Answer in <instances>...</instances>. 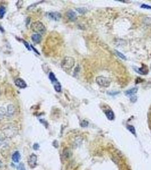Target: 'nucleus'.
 <instances>
[{
    "instance_id": "f257e3e1",
    "label": "nucleus",
    "mask_w": 151,
    "mask_h": 170,
    "mask_svg": "<svg viewBox=\"0 0 151 170\" xmlns=\"http://www.w3.org/2000/svg\"><path fill=\"white\" fill-rule=\"evenodd\" d=\"M1 131L7 138H13L18 133V128L13 123H7L1 128Z\"/></svg>"
},
{
    "instance_id": "f03ea898",
    "label": "nucleus",
    "mask_w": 151,
    "mask_h": 170,
    "mask_svg": "<svg viewBox=\"0 0 151 170\" xmlns=\"http://www.w3.org/2000/svg\"><path fill=\"white\" fill-rule=\"evenodd\" d=\"M31 28L32 31L35 32L36 34H44L46 32V28L43 24L40 22H35L31 24Z\"/></svg>"
},
{
    "instance_id": "7ed1b4c3",
    "label": "nucleus",
    "mask_w": 151,
    "mask_h": 170,
    "mask_svg": "<svg viewBox=\"0 0 151 170\" xmlns=\"http://www.w3.org/2000/svg\"><path fill=\"white\" fill-rule=\"evenodd\" d=\"M75 60L71 57H65L61 63L62 68L65 70L71 69L75 65Z\"/></svg>"
},
{
    "instance_id": "20e7f679",
    "label": "nucleus",
    "mask_w": 151,
    "mask_h": 170,
    "mask_svg": "<svg viewBox=\"0 0 151 170\" xmlns=\"http://www.w3.org/2000/svg\"><path fill=\"white\" fill-rule=\"evenodd\" d=\"M96 82L98 85L104 87H108L110 85L111 81L109 78L102 76H98L96 78Z\"/></svg>"
},
{
    "instance_id": "39448f33",
    "label": "nucleus",
    "mask_w": 151,
    "mask_h": 170,
    "mask_svg": "<svg viewBox=\"0 0 151 170\" xmlns=\"http://www.w3.org/2000/svg\"><path fill=\"white\" fill-rule=\"evenodd\" d=\"M37 156L34 154H32L30 155L28 159V164L30 167L32 168H34L37 166Z\"/></svg>"
},
{
    "instance_id": "423d86ee",
    "label": "nucleus",
    "mask_w": 151,
    "mask_h": 170,
    "mask_svg": "<svg viewBox=\"0 0 151 170\" xmlns=\"http://www.w3.org/2000/svg\"><path fill=\"white\" fill-rule=\"evenodd\" d=\"M133 69H134L135 71L136 72H137V73L142 75H146L148 73V69L147 66H146V65L143 66V67L140 68H137L136 67H134Z\"/></svg>"
},
{
    "instance_id": "0eeeda50",
    "label": "nucleus",
    "mask_w": 151,
    "mask_h": 170,
    "mask_svg": "<svg viewBox=\"0 0 151 170\" xmlns=\"http://www.w3.org/2000/svg\"><path fill=\"white\" fill-rule=\"evenodd\" d=\"M15 84L18 87L21 88H26L27 87V84H26L25 81L21 79V78H17L15 81Z\"/></svg>"
},
{
    "instance_id": "6e6552de",
    "label": "nucleus",
    "mask_w": 151,
    "mask_h": 170,
    "mask_svg": "<svg viewBox=\"0 0 151 170\" xmlns=\"http://www.w3.org/2000/svg\"><path fill=\"white\" fill-rule=\"evenodd\" d=\"M66 15L69 19H70L72 21H75L77 18L76 14L75 11H73L72 10H70L66 13Z\"/></svg>"
},
{
    "instance_id": "1a4fd4ad",
    "label": "nucleus",
    "mask_w": 151,
    "mask_h": 170,
    "mask_svg": "<svg viewBox=\"0 0 151 170\" xmlns=\"http://www.w3.org/2000/svg\"><path fill=\"white\" fill-rule=\"evenodd\" d=\"M49 17L55 21H59L61 18V14L59 13L54 12L49 13Z\"/></svg>"
},
{
    "instance_id": "9d476101",
    "label": "nucleus",
    "mask_w": 151,
    "mask_h": 170,
    "mask_svg": "<svg viewBox=\"0 0 151 170\" xmlns=\"http://www.w3.org/2000/svg\"><path fill=\"white\" fill-rule=\"evenodd\" d=\"M32 40L35 43H39L40 41H41L42 40V36L40 34H33L31 36Z\"/></svg>"
},
{
    "instance_id": "9b49d317",
    "label": "nucleus",
    "mask_w": 151,
    "mask_h": 170,
    "mask_svg": "<svg viewBox=\"0 0 151 170\" xmlns=\"http://www.w3.org/2000/svg\"><path fill=\"white\" fill-rule=\"evenodd\" d=\"M14 112H15V107H14V106L12 105V104L9 105L8 107V112H7V115H8V117L13 116Z\"/></svg>"
},
{
    "instance_id": "f8f14e48",
    "label": "nucleus",
    "mask_w": 151,
    "mask_h": 170,
    "mask_svg": "<svg viewBox=\"0 0 151 170\" xmlns=\"http://www.w3.org/2000/svg\"><path fill=\"white\" fill-rule=\"evenodd\" d=\"M138 91V88L135 87V88H132L131 89L128 90L127 91H126V95L128 96H134L135 94H136V92H137Z\"/></svg>"
},
{
    "instance_id": "ddd939ff",
    "label": "nucleus",
    "mask_w": 151,
    "mask_h": 170,
    "mask_svg": "<svg viewBox=\"0 0 151 170\" xmlns=\"http://www.w3.org/2000/svg\"><path fill=\"white\" fill-rule=\"evenodd\" d=\"M105 115L106 116L107 118L109 120H113L115 118L114 113L112 110H107L105 111Z\"/></svg>"
},
{
    "instance_id": "4468645a",
    "label": "nucleus",
    "mask_w": 151,
    "mask_h": 170,
    "mask_svg": "<svg viewBox=\"0 0 151 170\" xmlns=\"http://www.w3.org/2000/svg\"><path fill=\"white\" fill-rule=\"evenodd\" d=\"M21 159V155L18 152H15L12 155V160L14 162L18 163Z\"/></svg>"
},
{
    "instance_id": "2eb2a0df",
    "label": "nucleus",
    "mask_w": 151,
    "mask_h": 170,
    "mask_svg": "<svg viewBox=\"0 0 151 170\" xmlns=\"http://www.w3.org/2000/svg\"><path fill=\"white\" fill-rule=\"evenodd\" d=\"M6 115V111L5 108L2 107H0V121H1Z\"/></svg>"
},
{
    "instance_id": "dca6fc26",
    "label": "nucleus",
    "mask_w": 151,
    "mask_h": 170,
    "mask_svg": "<svg viewBox=\"0 0 151 170\" xmlns=\"http://www.w3.org/2000/svg\"><path fill=\"white\" fill-rule=\"evenodd\" d=\"M6 142L5 139L0 136V147L4 148L6 146Z\"/></svg>"
},
{
    "instance_id": "f3484780",
    "label": "nucleus",
    "mask_w": 151,
    "mask_h": 170,
    "mask_svg": "<svg viewBox=\"0 0 151 170\" xmlns=\"http://www.w3.org/2000/svg\"><path fill=\"white\" fill-rule=\"evenodd\" d=\"M115 52L116 55H117V56L119 57H120V59L124 60H127V58H126V57L124 56V55L122 54V53L121 52L118 51H117V50L115 51Z\"/></svg>"
},
{
    "instance_id": "a211bd4d",
    "label": "nucleus",
    "mask_w": 151,
    "mask_h": 170,
    "mask_svg": "<svg viewBox=\"0 0 151 170\" xmlns=\"http://www.w3.org/2000/svg\"><path fill=\"white\" fill-rule=\"evenodd\" d=\"M49 78H50V80L52 81V82L56 83V82H57V79H56V77H55V74L53 73H52V72L50 73V75H49Z\"/></svg>"
},
{
    "instance_id": "6ab92c4d",
    "label": "nucleus",
    "mask_w": 151,
    "mask_h": 170,
    "mask_svg": "<svg viewBox=\"0 0 151 170\" xmlns=\"http://www.w3.org/2000/svg\"><path fill=\"white\" fill-rule=\"evenodd\" d=\"M127 128L129 131H130L133 134H134L135 136H136V130H135V129L134 126H133L132 125H128L127 126Z\"/></svg>"
},
{
    "instance_id": "aec40b11",
    "label": "nucleus",
    "mask_w": 151,
    "mask_h": 170,
    "mask_svg": "<svg viewBox=\"0 0 151 170\" xmlns=\"http://www.w3.org/2000/svg\"><path fill=\"white\" fill-rule=\"evenodd\" d=\"M54 88H55V90L57 91V92H60L61 91V85L58 82H56V83H55Z\"/></svg>"
},
{
    "instance_id": "412c9836",
    "label": "nucleus",
    "mask_w": 151,
    "mask_h": 170,
    "mask_svg": "<svg viewBox=\"0 0 151 170\" xmlns=\"http://www.w3.org/2000/svg\"><path fill=\"white\" fill-rule=\"evenodd\" d=\"M5 8L4 6L0 7V18H2L5 13Z\"/></svg>"
},
{
    "instance_id": "4be33fe9",
    "label": "nucleus",
    "mask_w": 151,
    "mask_h": 170,
    "mask_svg": "<svg viewBox=\"0 0 151 170\" xmlns=\"http://www.w3.org/2000/svg\"><path fill=\"white\" fill-rule=\"evenodd\" d=\"M76 10L80 13H81V14H84V13H85V12H86V11H87V10L86 9V8H78V9H77Z\"/></svg>"
},
{
    "instance_id": "5701e85b",
    "label": "nucleus",
    "mask_w": 151,
    "mask_h": 170,
    "mask_svg": "<svg viewBox=\"0 0 151 170\" xmlns=\"http://www.w3.org/2000/svg\"><path fill=\"white\" fill-rule=\"evenodd\" d=\"M81 126L82 127H86L88 125V122L86 120H82L80 123Z\"/></svg>"
},
{
    "instance_id": "b1692460",
    "label": "nucleus",
    "mask_w": 151,
    "mask_h": 170,
    "mask_svg": "<svg viewBox=\"0 0 151 170\" xmlns=\"http://www.w3.org/2000/svg\"><path fill=\"white\" fill-rule=\"evenodd\" d=\"M18 170H26L25 167H24V163H20L18 167Z\"/></svg>"
},
{
    "instance_id": "393cba45",
    "label": "nucleus",
    "mask_w": 151,
    "mask_h": 170,
    "mask_svg": "<svg viewBox=\"0 0 151 170\" xmlns=\"http://www.w3.org/2000/svg\"><path fill=\"white\" fill-rule=\"evenodd\" d=\"M141 8L146 9H151V6L146 5V4H143L142 5H141Z\"/></svg>"
},
{
    "instance_id": "a878e982",
    "label": "nucleus",
    "mask_w": 151,
    "mask_h": 170,
    "mask_svg": "<svg viewBox=\"0 0 151 170\" xmlns=\"http://www.w3.org/2000/svg\"><path fill=\"white\" fill-rule=\"evenodd\" d=\"M33 149H34L35 150H38L39 149V145L38 143H36L33 145Z\"/></svg>"
},
{
    "instance_id": "bb28decb",
    "label": "nucleus",
    "mask_w": 151,
    "mask_h": 170,
    "mask_svg": "<svg viewBox=\"0 0 151 170\" xmlns=\"http://www.w3.org/2000/svg\"><path fill=\"white\" fill-rule=\"evenodd\" d=\"M130 99H131V101H132V102H135V101H136V100H137V97H136V96H133L131 97Z\"/></svg>"
},
{
    "instance_id": "cd10ccee",
    "label": "nucleus",
    "mask_w": 151,
    "mask_h": 170,
    "mask_svg": "<svg viewBox=\"0 0 151 170\" xmlns=\"http://www.w3.org/2000/svg\"><path fill=\"white\" fill-rule=\"evenodd\" d=\"M118 94H119V92H110L108 93V94H109L110 95H117Z\"/></svg>"
},
{
    "instance_id": "c85d7f7f",
    "label": "nucleus",
    "mask_w": 151,
    "mask_h": 170,
    "mask_svg": "<svg viewBox=\"0 0 151 170\" xmlns=\"http://www.w3.org/2000/svg\"><path fill=\"white\" fill-rule=\"evenodd\" d=\"M1 165H2V163H1V161H0V167H1Z\"/></svg>"
},
{
    "instance_id": "c756f323",
    "label": "nucleus",
    "mask_w": 151,
    "mask_h": 170,
    "mask_svg": "<svg viewBox=\"0 0 151 170\" xmlns=\"http://www.w3.org/2000/svg\"></svg>"
}]
</instances>
